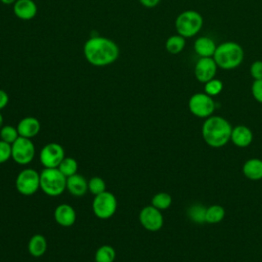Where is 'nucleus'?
<instances>
[{
	"mask_svg": "<svg viewBox=\"0 0 262 262\" xmlns=\"http://www.w3.org/2000/svg\"><path fill=\"white\" fill-rule=\"evenodd\" d=\"M86 60L94 67H106L114 63L120 55L118 44L110 38L93 36L83 46Z\"/></svg>",
	"mask_w": 262,
	"mask_h": 262,
	"instance_id": "obj_1",
	"label": "nucleus"
},
{
	"mask_svg": "<svg viewBox=\"0 0 262 262\" xmlns=\"http://www.w3.org/2000/svg\"><path fill=\"white\" fill-rule=\"evenodd\" d=\"M232 127L229 122L220 116H210L202 127V135L205 142L212 147L225 145L231 136Z\"/></svg>",
	"mask_w": 262,
	"mask_h": 262,
	"instance_id": "obj_2",
	"label": "nucleus"
},
{
	"mask_svg": "<svg viewBox=\"0 0 262 262\" xmlns=\"http://www.w3.org/2000/svg\"><path fill=\"white\" fill-rule=\"evenodd\" d=\"M244 56V49L238 43L225 41L217 45L213 58L218 68L222 70H233L241 66Z\"/></svg>",
	"mask_w": 262,
	"mask_h": 262,
	"instance_id": "obj_3",
	"label": "nucleus"
},
{
	"mask_svg": "<svg viewBox=\"0 0 262 262\" xmlns=\"http://www.w3.org/2000/svg\"><path fill=\"white\" fill-rule=\"evenodd\" d=\"M40 189L49 196H58L67 189V177L58 168H44L40 173Z\"/></svg>",
	"mask_w": 262,
	"mask_h": 262,
	"instance_id": "obj_4",
	"label": "nucleus"
},
{
	"mask_svg": "<svg viewBox=\"0 0 262 262\" xmlns=\"http://www.w3.org/2000/svg\"><path fill=\"white\" fill-rule=\"evenodd\" d=\"M204 18L195 10H185L179 13L175 19V29L177 34L184 38L195 36L202 29Z\"/></svg>",
	"mask_w": 262,
	"mask_h": 262,
	"instance_id": "obj_5",
	"label": "nucleus"
},
{
	"mask_svg": "<svg viewBox=\"0 0 262 262\" xmlns=\"http://www.w3.org/2000/svg\"><path fill=\"white\" fill-rule=\"evenodd\" d=\"M118 202L114 193L103 191L94 196L92 202V210L94 215L99 219H108L117 211Z\"/></svg>",
	"mask_w": 262,
	"mask_h": 262,
	"instance_id": "obj_6",
	"label": "nucleus"
},
{
	"mask_svg": "<svg viewBox=\"0 0 262 262\" xmlns=\"http://www.w3.org/2000/svg\"><path fill=\"white\" fill-rule=\"evenodd\" d=\"M15 187L23 195H33L40 188V173L31 168L21 170L16 176Z\"/></svg>",
	"mask_w": 262,
	"mask_h": 262,
	"instance_id": "obj_7",
	"label": "nucleus"
},
{
	"mask_svg": "<svg viewBox=\"0 0 262 262\" xmlns=\"http://www.w3.org/2000/svg\"><path fill=\"white\" fill-rule=\"evenodd\" d=\"M188 108L192 115L199 118H209L215 111V101L207 93H194L188 100Z\"/></svg>",
	"mask_w": 262,
	"mask_h": 262,
	"instance_id": "obj_8",
	"label": "nucleus"
},
{
	"mask_svg": "<svg viewBox=\"0 0 262 262\" xmlns=\"http://www.w3.org/2000/svg\"><path fill=\"white\" fill-rule=\"evenodd\" d=\"M12 160L18 165H28L35 158V145L30 138L19 136L12 144Z\"/></svg>",
	"mask_w": 262,
	"mask_h": 262,
	"instance_id": "obj_9",
	"label": "nucleus"
},
{
	"mask_svg": "<svg viewBox=\"0 0 262 262\" xmlns=\"http://www.w3.org/2000/svg\"><path fill=\"white\" fill-rule=\"evenodd\" d=\"M64 157L63 147L56 142L47 143L39 154V160L44 168H57Z\"/></svg>",
	"mask_w": 262,
	"mask_h": 262,
	"instance_id": "obj_10",
	"label": "nucleus"
},
{
	"mask_svg": "<svg viewBox=\"0 0 262 262\" xmlns=\"http://www.w3.org/2000/svg\"><path fill=\"white\" fill-rule=\"evenodd\" d=\"M138 217L142 227L148 231H158L164 224V218L161 210L151 205L143 207L140 210Z\"/></svg>",
	"mask_w": 262,
	"mask_h": 262,
	"instance_id": "obj_11",
	"label": "nucleus"
},
{
	"mask_svg": "<svg viewBox=\"0 0 262 262\" xmlns=\"http://www.w3.org/2000/svg\"><path fill=\"white\" fill-rule=\"evenodd\" d=\"M217 64L213 57H200L194 66V76L201 83H207L215 78Z\"/></svg>",
	"mask_w": 262,
	"mask_h": 262,
	"instance_id": "obj_12",
	"label": "nucleus"
},
{
	"mask_svg": "<svg viewBox=\"0 0 262 262\" xmlns=\"http://www.w3.org/2000/svg\"><path fill=\"white\" fill-rule=\"evenodd\" d=\"M53 216L56 223L62 227H70L74 225L77 218L75 209L69 204L58 205L54 210Z\"/></svg>",
	"mask_w": 262,
	"mask_h": 262,
	"instance_id": "obj_13",
	"label": "nucleus"
},
{
	"mask_svg": "<svg viewBox=\"0 0 262 262\" xmlns=\"http://www.w3.org/2000/svg\"><path fill=\"white\" fill-rule=\"evenodd\" d=\"M37 11V4L34 0H16L13 3V13L21 20L33 19Z\"/></svg>",
	"mask_w": 262,
	"mask_h": 262,
	"instance_id": "obj_14",
	"label": "nucleus"
},
{
	"mask_svg": "<svg viewBox=\"0 0 262 262\" xmlns=\"http://www.w3.org/2000/svg\"><path fill=\"white\" fill-rule=\"evenodd\" d=\"M16 128L19 136L32 139L40 132L41 124L35 117H25L18 122Z\"/></svg>",
	"mask_w": 262,
	"mask_h": 262,
	"instance_id": "obj_15",
	"label": "nucleus"
},
{
	"mask_svg": "<svg viewBox=\"0 0 262 262\" xmlns=\"http://www.w3.org/2000/svg\"><path fill=\"white\" fill-rule=\"evenodd\" d=\"M230 140L238 147H246L252 143L253 133L249 127L245 125H237L232 128Z\"/></svg>",
	"mask_w": 262,
	"mask_h": 262,
	"instance_id": "obj_16",
	"label": "nucleus"
},
{
	"mask_svg": "<svg viewBox=\"0 0 262 262\" xmlns=\"http://www.w3.org/2000/svg\"><path fill=\"white\" fill-rule=\"evenodd\" d=\"M67 189L75 196H83L88 191V181L81 174L67 177Z\"/></svg>",
	"mask_w": 262,
	"mask_h": 262,
	"instance_id": "obj_17",
	"label": "nucleus"
},
{
	"mask_svg": "<svg viewBox=\"0 0 262 262\" xmlns=\"http://www.w3.org/2000/svg\"><path fill=\"white\" fill-rule=\"evenodd\" d=\"M217 45L210 37H199L193 43L194 52L200 57H213Z\"/></svg>",
	"mask_w": 262,
	"mask_h": 262,
	"instance_id": "obj_18",
	"label": "nucleus"
},
{
	"mask_svg": "<svg viewBox=\"0 0 262 262\" xmlns=\"http://www.w3.org/2000/svg\"><path fill=\"white\" fill-rule=\"evenodd\" d=\"M243 173L251 180L262 179V160L257 158L248 160L243 166Z\"/></svg>",
	"mask_w": 262,
	"mask_h": 262,
	"instance_id": "obj_19",
	"label": "nucleus"
},
{
	"mask_svg": "<svg viewBox=\"0 0 262 262\" xmlns=\"http://www.w3.org/2000/svg\"><path fill=\"white\" fill-rule=\"evenodd\" d=\"M47 250V241L42 234H34L28 243V251L33 257H41Z\"/></svg>",
	"mask_w": 262,
	"mask_h": 262,
	"instance_id": "obj_20",
	"label": "nucleus"
},
{
	"mask_svg": "<svg viewBox=\"0 0 262 262\" xmlns=\"http://www.w3.org/2000/svg\"><path fill=\"white\" fill-rule=\"evenodd\" d=\"M185 47V38L179 34L170 36L165 43L166 50L171 54L180 53Z\"/></svg>",
	"mask_w": 262,
	"mask_h": 262,
	"instance_id": "obj_21",
	"label": "nucleus"
},
{
	"mask_svg": "<svg viewBox=\"0 0 262 262\" xmlns=\"http://www.w3.org/2000/svg\"><path fill=\"white\" fill-rule=\"evenodd\" d=\"M115 259L116 251L112 246L108 245H103L99 247L94 254L95 262H114Z\"/></svg>",
	"mask_w": 262,
	"mask_h": 262,
	"instance_id": "obj_22",
	"label": "nucleus"
},
{
	"mask_svg": "<svg viewBox=\"0 0 262 262\" xmlns=\"http://www.w3.org/2000/svg\"><path fill=\"white\" fill-rule=\"evenodd\" d=\"M225 216V210L222 206L213 205L206 209V222L207 223H218Z\"/></svg>",
	"mask_w": 262,
	"mask_h": 262,
	"instance_id": "obj_23",
	"label": "nucleus"
},
{
	"mask_svg": "<svg viewBox=\"0 0 262 262\" xmlns=\"http://www.w3.org/2000/svg\"><path fill=\"white\" fill-rule=\"evenodd\" d=\"M206 207L200 204H194L187 210V215L191 221L194 223L202 224L206 222Z\"/></svg>",
	"mask_w": 262,
	"mask_h": 262,
	"instance_id": "obj_24",
	"label": "nucleus"
},
{
	"mask_svg": "<svg viewBox=\"0 0 262 262\" xmlns=\"http://www.w3.org/2000/svg\"><path fill=\"white\" fill-rule=\"evenodd\" d=\"M57 168L66 177H69L78 173V162L74 158L64 157Z\"/></svg>",
	"mask_w": 262,
	"mask_h": 262,
	"instance_id": "obj_25",
	"label": "nucleus"
},
{
	"mask_svg": "<svg viewBox=\"0 0 262 262\" xmlns=\"http://www.w3.org/2000/svg\"><path fill=\"white\" fill-rule=\"evenodd\" d=\"M172 204V198L167 192H158L156 193L150 202V205L155 208L163 211L168 209Z\"/></svg>",
	"mask_w": 262,
	"mask_h": 262,
	"instance_id": "obj_26",
	"label": "nucleus"
},
{
	"mask_svg": "<svg viewBox=\"0 0 262 262\" xmlns=\"http://www.w3.org/2000/svg\"><path fill=\"white\" fill-rule=\"evenodd\" d=\"M19 137L16 127L11 125H3L0 129V139L12 144Z\"/></svg>",
	"mask_w": 262,
	"mask_h": 262,
	"instance_id": "obj_27",
	"label": "nucleus"
},
{
	"mask_svg": "<svg viewBox=\"0 0 262 262\" xmlns=\"http://www.w3.org/2000/svg\"><path fill=\"white\" fill-rule=\"evenodd\" d=\"M105 188L106 186L104 180L98 176H94L88 180V191L94 196L105 191Z\"/></svg>",
	"mask_w": 262,
	"mask_h": 262,
	"instance_id": "obj_28",
	"label": "nucleus"
},
{
	"mask_svg": "<svg viewBox=\"0 0 262 262\" xmlns=\"http://www.w3.org/2000/svg\"><path fill=\"white\" fill-rule=\"evenodd\" d=\"M223 89V84L218 79H212L205 83V93H207L210 96H216L218 95Z\"/></svg>",
	"mask_w": 262,
	"mask_h": 262,
	"instance_id": "obj_29",
	"label": "nucleus"
},
{
	"mask_svg": "<svg viewBox=\"0 0 262 262\" xmlns=\"http://www.w3.org/2000/svg\"><path fill=\"white\" fill-rule=\"evenodd\" d=\"M11 144L0 139V164L7 162L11 158Z\"/></svg>",
	"mask_w": 262,
	"mask_h": 262,
	"instance_id": "obj_30",
	"label": "nucleus"
},
{
	"mask_svg": "<svg viewBox=\"0 0 262 262\" xmlns=\"http://www.w3.org/2000/svg\"><path fill=\"white\" fill-rule=\"evenodd\" d=\"M251 92L253 97L260 103H262V79L261 80H254L252 87H251Z\"/></svg>",
	"mask_w": 262,
	"mask_h": 262,
	"instance_id": "obj_31",
	"label": "nucleus"
},
{
	"mask_svg": "<svg viewBox=\"0 0 262 262\" xmlns=\"http://www.w3.org/2000/svg\"><path fill=\"white\" fill-rule=\"evenodd\" d=\"M250 74L254 80L262 79V60H256L251 64Z\"/></svg>",
	"mask_w": 262,
	"mask_h": 262,
	"instance_id": "obj_32",
	"label": "nucleus"
},
{
	"mask_svg": "<svg viewBox=\"0 0 262 262\" xmlns=\"http://www.w3.org/2000/svg\"><path fill=\"white\" fill-rule=\"evenodd\" d=\"M8 101H9L8 94L4 90L0 89V111L8 104Z\"/></svg>",
	"mask_w": 262,
	"mask_h": 262,
	"instance_id": "obj_33",
	"label": "nucleus"
},
{
	"mask_svg": "<svg viewBox=\"0 0 262 262\" xmlns=\"http://www.w3.org/2000/svg\"><path fill=\"white\" fill-rule=\"evenodd\" d=\"M161 0H139L140 4L146 8H152L160 3Z\"/></svg>",
	"mask_w": 262,
	"mask_h": 262,
	"instance_id": "obj_34",
	"label": "nucleus"
},
{
	"mask_svg": "<svg viewBox=\"0 0 262 262\" xmlns=\"http://www.w3.org/2000/svg\"><path fill=\"white\" fill-rule=\"evenodd\" d=\"M16 0H0L1 3L3 4H6V5H10V4H13Z\"/></svg>",
	"mask_w": 262,
	"mask_h": 262,
	"instance_id": "obj_35",
	"label": "nucleus"
},
{
	"mask_svg": "<svg viewBox=\"0 0 262 262\" xmlns=\"http://www.w3.org/2000/svg\"><path fill=\"white\" fill-rule=\"evenodd\" d=\"M2 126H3V116H2V114L0 113V129H1Z\"/></svg>",
	"mask_w": 262,
	"mask_h": 262,
	"instance_id": "obj_36",
	"label": "nucleus"
}]
</instances>
